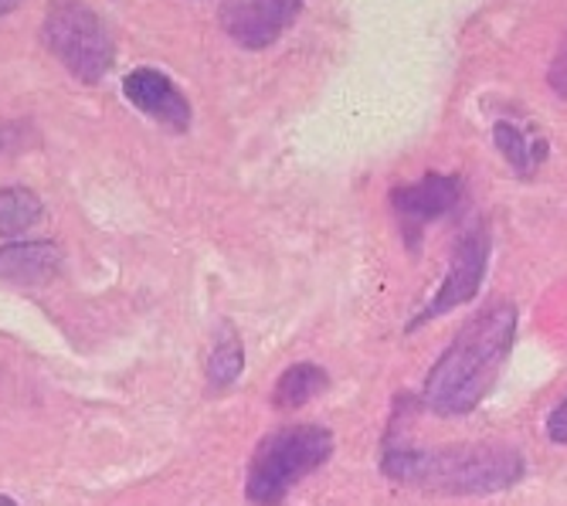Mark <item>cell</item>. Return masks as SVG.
<instances>
[{
	"label": "cell",
	"mask_w": 567,
	"mask_h": 506,
	"mask_svg": "<svg viewBox=\"0 0 567 506\" xmlns=\"http://www.w3.org/2000/svg\"><path fill=\"white\" fill-rule=\"evenodd\" d=\"M513 340H517V307L513 302L499 299L493 307L480 310L429 368L422 384L425 409L442 419L476 412L493 381L499 378Z\"/></svg>",
	"instance_id": "obj_1"
},
{
	"label": "cell",
	"mask_w": 567,
	"mask_h": 506,
	"mask_svg": "<svg viewBox=\"0 0 567 506\" xmlns=\"http://www.w3.org/2000/svg\"><path fill=\"white\" fill-rule=\"evenodd\" d=\"M381 469L394 483L419 486L425 493L486 496L524 479V455L509 445H388Z\"/></svg>",
	"instance_id": "obj_2"
},
{
	"label": "cell",
	"mask_w": 567,
	"mask_h": 506,
	"mask_svg": "<svg viewBox=\"0 0 567 506\" xmlns=\"http://www.w3.org/2000/svg\"><path fill=\"white\" fill-rule=\"evenodd\" d=\"M333 455V435L320 425H292L269 435L248 466L245 496L255 506H276L289 496V489L317 473Z\"/></svg>",
	"instance_id": "obj_3"
},
{
	"label": "cell",
	"mask_w": 567,
	"mask_h": 506,
	"mask_svg": "<svg viewBox=\"0 0 567 506\" xmlns=\"http://www.w3.org/2000/svg\"><path fill=\"white\" fill-rule=\"evenodd\" d=\"M44 44L75 79L99 82L110 72L116 52L99 14L82 0H55L44 14Z\"/></svg>",
	"instance_id": "obj_4"
},
{
	"label": "cell",
	"mask_w": 567,
	"mask_h": 506,
	"mask_svg": "<svg viewBox=\"0 0 567 506\" xmlns=\"http://www.w3.org/2000/svg\"><path fill=\"white\" fill-rule=\"evenodd\" d=\"M486 266H489V231H486V225H473L466 235L458 238L442 286L425 302V310L415 320H411V330H419L422 323L439 320V317L458 310L462 302H470L480 292V286H483Z\"/></svg>",
	"instance_id": "obj_5"
},
{
	"label": "cell",
	"mask_w": 567,
	"mask_h": 506,
	"mask_svg": "<svg viewBox=\"0 0 567 506\" xmlns=\"http://www.w3.org/2000/svg\"><path fill=\"white\" fill-rule=\"evenodd\" d=\"M462 197V180L449 174H429L419 184L394 187L391 190V208L401 221V231L411 248H419L422 228L449 215Z\"/></svg>",
	"instance_id": "obj_6"
},
{
	"label": "cell",
	"mask_w": 567,
	"mask_h": 506,
	"mask_svg": "<svg viewBox=\"0 0 567 506\" xmlns=\"http://www.w3.org/2000/svg\"><path fill=\"white\" fill-rule=\"evenodd\" d=\"M299 8L302 0H228L221 24L241 48H269L296 21Z\"/></svg>",
	"instance_id": "obj_7"
},
{
	"label": "cell",
	"mask_w": 567,
	"mask_h": 506,
	"mask_svg": "<svg viewBox=\"0 0 567 506\" xmlns=\"http://www.w3.org/2000/svg\"><path fill=\"white\" fill-rule=\"evenodd\" d=\"M123 92L126 99L143 110L150 120H157L177 133H184L190 126V103H187V95L157 69H136L123 79Z\"/></svg>",
	"instance_id": "obj_8"
},
{
	"label": "cell",
	"mask_w": 567,
	"mask_h": 506,
	"mask_svg": "<svg viewBox=\"0 0 567 506\" xmlns=\"http://www.w3.org/2000/svg\"><path fill=\"white\" fill-rule=\"evenodd\" d=\"M62 248L51 241H14L0 248V279L14 286H41L62 272Z\"/></svg>",
	"instance_id": "obj_9"
},
{
	"label": "cell",
	"mask_w": 567,
	"mask_h": 506,
	"mask_svg": "<svg viewBox=\"0 0 567 506\" xmlns=\"http://www.w3.org/2000/svg\"><path fill=\"white\" fill-rule=\"evenodd\" d=\"M327 388V371L317 364H296L289 368L272 391V404L276 409H302L306 401H313L320 391Z\"/></svg>",
	"instance_id": "obj_10"
},
{
	"label": "cell",
	"mask_w": 567,
	"mask_h": 506,
	"mask_svg": "<svg viewBox=\"0 0 567 506\" xmlns=\"http://www.w3.org/2000/svg\"><path fill=\"white\" fill-rule=\"evenodd\" d=\"M241 371H245V347H241L238 333L225 323L208 353V381H212V388H231Z\"/></svg>",
	"instance_id": "obj_11"
},
{
	"label": "cell",
	"mask_w": 567,
	"mask_h": 506,
	"mask_svg": "<svg viewBox=\"0 0 567 506\" xmlns=\"http://www.w3.org/2000/svg\"><path fill=\"white\" fill-rule=\"evenodd\" d=\"M41 218V200L28 187H0V235H24Z\"/></svg>",
	"instance_id": "obj_12"
},
{
	"label": "cell",
	"mask_w": 567,
	"mask_h": 506,
	"mask_svg": "<svg viewBox=\"0 0 567 506\" xmlns=\"http://www.w3.org/2000/svg\"><path fill=\"white\" fill-rule=\"evenodd\" d=\"M493 140L499 146V154L506 157V164L520 174H530L540 161H544V143H530L527 133L513 123H496Z\"/></svg>",
	"instance_id": "obj_13"
},
{
	"label": "cell",
	"mask_w": 567,
	"mask_h": 506,
	"mask_svg": "<svg viewBox=\"0 0 567 506\" xmlns=\"http://www.w3.org/2000/svg\"><path fill=\"white\" fill-rule=\"evenodd\" d=\"M547 435H550V442L567 445V397H560L554 404V412L547 415Z\"/></svg>",
	"instance_id": "obj_14"
},
{
	"label": "cell",
	"mask_w": 567,
	"mask_h": 506,
	"mask_svg": "<svg viewBox=\"0 0 567 506\" xmlns=\"http://www.w3.org/2000/svg\"><path fill=\"white\" fill-rule=\"evenodd\" d=\"M21 143H24V133L18 123H0V154H4V149H18Z\"/></svg>",
	"instance_id": "obj_15"
},
{
	"label": "cell",
	"mask_w": 567,
	"mask_h": 506,
	"mask_svg": "<svg viewBox=\"0 0 567 506\" xmlns=\"http://www.w3.org/2000/svg\"><path fill=\"white\" fill-rule=\"evenodd\" d=\"M550 85L560 99H567V52L550 65Z\"/></svg>",
	"instance_id": "obj_16"
},
{
	"label": "cell",
	"mask_w": 567,
	"mask_h": 506,
	"mask_svg": "<svg viewBox=\"0 0 567 506\" xmlns=\"http://www.w3.org/2000/svg\"><path fill=\"white\" fill-rule=\"evenodd\" d=\"M21 4V0H0V18H4V14H11L14 8Z\"/></svg>",
	"instance_id": "obj_17"
},
{
	"label": "cell",
	"mask_w": 567,
	"mask_h": 506,
	"mask_svg": "<svg viewBox=\"0 0 567 506\" xmlns=\"http://www.w3.org/2000/svg\"><path fill=\"white\" fill-rule=\"evenodd\" d=\"M0 506H18V503H11V499H4V496H0Z\"/></svg>",
	"instance_id": "obj_18"
}]
</instances>
